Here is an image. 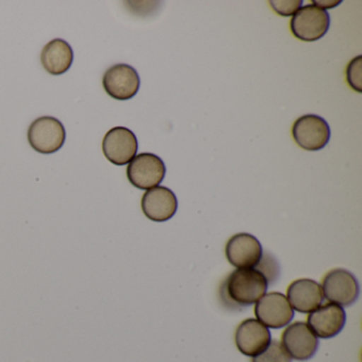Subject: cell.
<instances>
[{
	"label": "cell",
	"instance_id": "4",
	"mask_svg": "<svg viewBox=\"0 0 362 362\" xmlns=\"http://www.w3.org/2000/svg\"><path fill=\"white\" fill-rule=\"evenodd\" d=\"M329 26V14L315 5L300 8L290 22L292 35L304 42L322 39L327 33Z\"/></svg>",
	"mask_w": 362,
	"mask_h": 362
},
{
	"label": "cell",
	"instance_id": "2",
	"mask_svg": "<svg viewBox=\"0 0 362 362\" xmlns=\"http://www.w3.org/2000/svg\"><path fill=\"white\" fill-rule=\"evenodd\" d=\"M66 139L64 126L52 116H42L29 127L28 141L35 151L52 154L63 147Z\"/></svg>",
	"mask_w": 362,
	"mask_h": 362
},
{
	"label": "cell",
	"instance_id": "3",
	"mask_svg": "<svg viewBox=\"0 0 362 362\" xmlns=\"http://www.w3.org/2000/svg\"><path fill=\"white\" fill-rule=\"evenodd\" d=\"M321 287L324 298L341 307L351 306L359 298V283L355 275L345 269L329 271L324 276Z\"/></svg>",
	"mask_w": 362,
	"mask_h": 362
},
{
	"label": "cell",
	"instance_id": "12",
	"mask_svg": "<svg viewBox=\"0 0 362 362\" xmlns=\"http://www.w3.org/2000/svg\"><path fill=\"white\" fill-rule=\"evenodd\" d=\"M346 323V313L343 307L332 303L321 305L309 313L307 325L321 339H330L340 334Z\"/></svg>",
	"mask_w": 362,
	"mask_h": 362
},
{
	"label": "cell",
	"instance_id": "21",
	"mask_svg": "<svg viewBox=\"0 0 362 362\" xmlns=\"http://www.w3.org/2000/svg\"><path fill=\"white\" fill-rule=\"evenodd\" d=\"M341 0H334V1H324V0H320V1H313V5H315V7L320 8V9H332V8L337 7V6L340 5Z\"/></svg>",
	"mask_w": 362,
	"mask_h": 362
},
{
	"label": "cell",
	"instance_id": "1",
	"mask_svg": "<svg viewBox=\"0 0 362 362\" xmlns=\"http://www.w3.org/2000/svg\"><path fill=\"white\" fill-rule=\"evenodd\" d=\"M268 287V281L258 269H237L221 284L220 298L228 308H247L256 304Z\"/></svg>",
	"mask_w": 362,
	"mask_h": 362
},
{
	"label": "cell",
	"instance_id": "19",
	"mask_svg": "<svg viewBox=\"0 0 362 362\" xmlns=\"http://www.w3.org/2000/svg\"><path fill=\"white\" fill-rule=\"evenodd\" d=\"M255 268L258 269V270L264 275L267 281H268L269 285L274 283V281L279 279V262H276L274 256L271 255V254L264 253V255H262V260H260L259 264H258Z\"/></svg>",
	"mask_w": 362,
	"mask_h": 362
},
{
	"label": "cell",
	"instance_id": "15",
	"mask_svg": "<svg viewBox=\"0 0 362 362\" xmlns=\"http://www.w3.org/2000/svg\"><path fill=\"white\" fill-rule=\"evenodd\" d=\"M287 300L293 310L310 313L323 304V290L313 279H296L288 287Z\"/></svg>",
	"mask_w": 362,
	"mask_h": 362
},
{
	"label": "cell",
	"instance_id": "11",
	"mask_svg": "<svg viewBox=\"0 0 362 362\" xmlns=\"http://www.w3.org/2000/svg\"><path fill=\"white\" fill-rule=\"evenodd\" d=\"M226 255L232 266L238 269H252L259 264L264 250L255 236L247 233H239L228 239Z\"/></svg>",
	"mask_w": 362,
	"mask_h": 362
},
{
	"label": "cell",
	"instance_id": "13",
	"mask_svg": "<svg viewBox=\"0 0 362 362\" xmlns=\"http://www.w3.org/2000/svg\"><path fill=\"white\" fill-rule=\"evenodd\" d=\"M271 341L269 328L255 319L241 322L235 332L237 349L247 357L259 355L269 346Z\"/></svg>",
	"mask_w": 362,
	"mask_h": 362
},
{
	"label": "cell",
	"instance_id": "9",
	"mask_svg": "<svg viewBox=\"0 0 362 362\" xmlns=\"http://www.w3.org/2000/svg\"><path fill=\"white\" fill-rule=\"evenodd\" d=\"M139 141L132 131L116 127L105 134L103 151L105 158L116 166L129 164L136 156Z\"/></svg>",
	"mask_w": 362,
	"mask_h": 362
},
{
	"label": "cell",
	"instance_id": "20",
	"mask_svg": "<svg viewBox=\"0 0 362 362\" xmlns=\"http://www.w3.org/2000/svg\"><path fill=\"white\" fill-rule=\"evenodd\" d=\"M271 8L281 16H294L303 5L302 0H271Z\"/></svg>",
	"mask_w": 362,
	"mask_h": 362
},
{
	"label": "cell",
	"instance_id": "8",
	"mask_svg": "<svg viewBox=\"0 0 362 362\" xmlns=\"http://www.w3.org/2000/svg\"><path fill=\"white\" fill-rule=\"evenodd\" d=\"M257 321L266 327L279 329L285 327L294 317V310L288 302L285 294L270 292L264 294L256 303L254 308Z\"/></svg>",
	"mask_w": 362,
	"mask_h": 362
},
{
	"label": "cell",
	"instance_id": "5",
	"mask_svg": "<svg viewBox=\"0 0 362 362\" xmlns=\"http://www.w3.org/2000/svg\"><path fill=\"white\" fill-rule=\"evenodd\" d=\"M165 175V163L153 153L139 154L129 163L127 168V177L130 183L141 190H149L160 185Z\"/></svg>",
	"mask_w": 362,
	"mask_h": 362
},
{
	"label": "cell",
	"instance_id": "7",
	"mask_svg": "<svg viewBox=\"0 0 362 362\" xmlns=\"http://www.w3.org/2000/svg\"><path fill=\"white\" fill-rule=\"evenodd\" d=\"M281 345L291 359L306 361L317 353L319 340L306 323L298 321L284 330Z\"/></svg>",
	"mask_w": 362,
	"mask_h": 362
},
{
	"label": "cell",
	"instance_id": "10",
	"mask_svg": "<svg viewBox=\"0 0 362 362\" xmlns=\"http://www.w3.org/2000/svg\"><path fill=\"white\" fill-rule=\"evenodd\" d=\"M105 92L116 100H129L139 93V74L128 64H116L105 71L103 80Z\"/></svg>",
	"mask_w": 362,
	"mask_h": 362
},
{
	"label": "cell",
	"instance_id": "14",
	"mask_svg": "<svg viewBox=\"0 0 362 362\" xmlns=\"http://www.w3.org/2000/svg\"><path fill=\"white\" fill-rule=\"evenodd\" d=\"M141 209L148 219L154 222H165L177 213V199L173 190L165 186H156L144 194Z\"/></svg>",
	"mask_w": 362,
	"mask_h": 362
},
{
	"label": "cell",
	"instance_id": "16",
	"mask_svg": "<svg viewBox=\"0 0 362 362\" xmlns=\"http://www.w3.org/2000/svg\"><path fill=\"white\" fill-rule=\"evenodd\" d=\"M41 62L50 75H63L73 65V48L64 40H52L42 50Z\"/></svg>",
	"mask_w": 362,
	"mask_h": 362
},
{
	"label": "cell",
	"instance_id": "18",
	"mask_svg": "<svg viewBox=\"0 0 362 362\" xmlns=\"http://www.w3.org/2000/svg\"><path fill=\"white\" fill-rule=\"evenodd\" d=\"M346 80L356 92H362V57L358 56L347 65Z\"/></svg>",
	"mask_w": 362,
	"mask_h": 362
},
{
	"label": "cell",
	"instance_id": "6",
	"mask_svg": "<svg viewBox=\"0 0 362 362\" xmlns=\"http://www.w3.org/2000/svg\"><path fill=\"white\" fill-rule=\"evenodd\" d=\"M292 136L302 149L319 151L329 141V124L324 118L313 114L300 116L292 127Z\"/></svg>",
	"mask_w": 362,
	"mask_h": 362
},
{
	"label": "cell",
	"instance_id": "17",
	"mask_svg": "<svg viewBox=\"0 0 362 362\" xmlns=\"http://www.w3.org/2000/svg\"><path fill=\"white\" fill-rule=\"evenodd\" d=\"M251 362H292L279 341H271L269 346L259 355L255 356Z\"/></svg>",
	"mask_w": 362,
	"mask_h": 362
}]
</instances>
